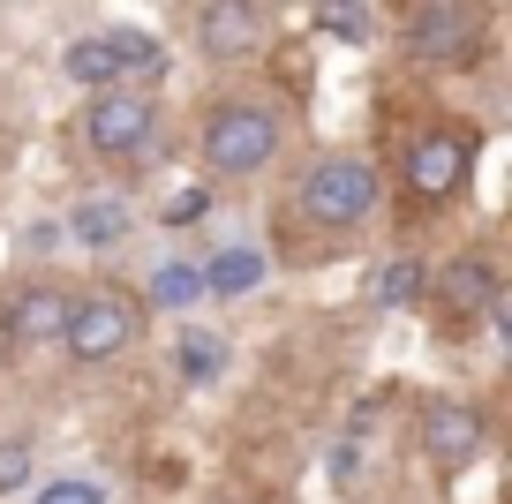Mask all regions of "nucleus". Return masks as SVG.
<instances>
[{
    "label": "nucleus",
    "mask_w": 512,
    "mask_h": 504,
    "mask_svg": "<svg viewBox=\"0 0 512 504\" xmlns=\"http://www.w3.org/2000/svg\"><path fill=\"white\" fill-rule=\"evenodd\" d=\"M61 316H68V279L31 271L0 294V369H31L38 354L61 347Z\"/></svg>",
    "instance_id": "10"
},
{
    "label": "nucleus",
    "mask_w": 512,
    "mask_h": 504,
    "mask_svg": "<svg viewBox=\"0 0 512 504\" xmlns=\"http://www.w3.org/2000/svg\"><path fill=\"white\" fill-rule=\"evenodd\" d=\"M422 309H430V339H445V347H467L482 324L505 331V324H512L505 256H497L490 241H475V249H460V256H445V264H430Z\"/></svg>",
    "instance_id": "4"
},
{
    "label": "nucleus",
    "mask_w": 512,
    "mask_h": 504,
    "mask_svg": "<svg viewBox=\"0 0 512 504\" xmlns=\"http://www.w3.org/2000/svg\"><path fill=\"white\" fill-rule=\"evenodd\" d=\"M31 504H113V489L98 482V474H46V482L23 489Z\"/></svg>",
    "instance_id": "17"
},
{
    "label": "nucleus",
    "mask_w": 512,
    "mask_h": 504,
    "mask_svg": "<svg viewBox=\"0 0 512 504\" xmlns=\"http://www.w3.org/2000/svg\"><path fill=\"white\" fill-rule=\"evenodd\" d=\"M61 76L76 91H144V83L166 76V46L151 31H136V23H106V31L76 38L61 53Z\"/></svg>",
    "instance_id": "9"
},
{
    "label": "nucleus",
    "mask_w": 512,
    "mask_h": 504,
    "mask_svg": "<svg viewBox=\"0 0 512 504\" xmlns=\"http://www.w3.org/2000/svg\"><path fill=\"white\" fill-rule=\"evenodd\" d=\"M128 234H136V211H128L121 196H83V204L68 211V241H76V249H91V256L121 249Z\"/></svg>",
    "instance_id": "14"
},
{
    "label": "nucleus",
    "mask_w": 512,
    "mask_h": 504,
    "mask_svg": "<svg viewBox=\"0 0 512 504\" xmlns=\"http://www.w3.org/2000/svg\"><path fill=\"white\" fill-rule=\"evenodd\" d=\"M211 504H272V497H249V489H234V497H211Z\"/></svg>",
    "instance_id": "21"
},
{
    "label": "nucleus",
    "mask_w": 512,
    "mask_h": 504,
    "mask_svg": "<svg viewBox=\"0 0 512 504\" xmlns=\"http://www.w3.org/2000/svg\"><path fill=\"white\" fill-rule=\"evenodd\" d=\"M38 474V437L31 429H16V437H0V497H23Z\"/></svg>",
    "instance_id": "18"
},
{
    "label": "nucleus",
    "mask_w": 512,
    "mask_h": 504,
    "mask_svg": "<svg viewBox=\"0 0 512 504\" xmlns=\"http://www.w3.org/2000/svg\"><path fill=\"white\" fill-rule=\"evenodd\" d=\"M377 211H384V174H377V158H362V151H317L287 189V226L309 249L362 241L377 226Z\"/></svg>",
    "instance_id": "2"
},
{
    "label": "nucleus",
    "mask_w": 512,
    "mask_h": 504,
    "mask_svg": "<svg viewBox=\"0 0 512 504\" xmlns=\"http://www.w3.org/2000/svg\"><path fill=\"white\" fill-rule=\"evenodd\" d=\"M144 331H151V309H144L136 286L91 279V286H68V316H61V347H53V354L91 377V369L128 362V354L144 347Z\"/></svg>",
    "instance_id": "5"
},
{
    "label": "nucleus",
    "mask_w": 512,
    "mask_h": 504,
    "mask_svg": "<svg viewBox=\"0 0 512 504\" xmlns=\"http://www.w3.org/2000/svg\"><path fill=\"white\" fill-rule=\"evenodd\" d=\"M204 271V301H249L256 286L272 279V249H256V241H219L211 256H196Z\"/></svg>",
    "instance_id": "12"
},
{
    "label": "nucleus",
    "mask_w": 512,
    "mask_h": 504,
    "mask_svg": "<svg viewBox=\"0 0 512 504\" xmlns=\"http://www.w3.org/2000/svg\"><path fill=\"white\" fill-rule=\"evenodd\" d=\"M136 294H144L151 316H181V309L204 301V271H196V256H166V264H151V279Z\"/></svg>",
    "instance_id": "15"
},
{
    "label": "nucleus",
    "mask_w": 512,
    "mask_h": 504,
    "mask_svg": "<svg viewBox=\"0 0 512 504\" xmlns=\"http://www.w3.org/2000/svg\"><path fill=\"white\" fill-rule=\"evenodd\" d=\"M422 286H430V264H422L415 249H392V256L369 264L362 301H369V309H422Z\"/></svg>",
    "instance_id": "13"
},
{
    "label": "nucleus",
    "mask_w": 512,
    "mask_h": 504,
    "mask_svg": "<svg viewBox=\"0 0 512 504\" xmlns=\"http://www.w3.org/2000/svg\"><path fill=\"white\" fill-rule=\"evenodd\" d=\"M490 31V0H407L400 8V53L415 68H445V76L475 68L490 53Z\"/></svg>",
    "instance_id": "7"
},
{
    "label": "nucleus",
    "mask_w": 512,
    "mask_h": 504,
    "mask_svg": "<svg viewBox=\"0 0 512 504\" xmlns=\"http://www.w3.org/2000/svg\"><path fill=\"white\" fill-rule=\"evenodd\" d=\"M204 211H211V181H196V189H174L159 211H151V219H159V226H174V234H189V226L204 219Z\"/></svg>",
    "instance_id": "20"
},
{
    "label": "nucleus",
    "mask_w": 512,
    "mask_h": 504,
    "mask_svg": "<svg viewBox=\"0 0 512 504\" xmlns=\"http://www.w3.org/2000/svg\"><path fill=\"white\" fill-rule=\"evenodd\" d=\"M482 166V128L467 113H430L422 128L400 136V158H392V204H400L407 226H430L475 189Z\"/></svg>",
    "instance_id": "1"
},
{
    "label": "nucleus",
    "mask_w": 512,
    "mask_h": 504,
    "mask_svg": "<svg viewBox=\"0 0 512 504\" xmlns=\"http://www.w3.org/2000/svg\"><path fill=\"white\" fill-rule=\"evenodd\" d=\"M272 38V0H204L196 8V46L204 61H249Z\"/></svg>",
    "instance_id": "11"
},
{
    "label": "nucleus",
    "mask_w": 512,
    "mask_h": 504,
    "mask_svg": "<svg viewBox=\"0 0 512 504\" xmlns=\"http://www.w3.org/2000/svg\"><path fill=\"white\" fill-rule=\"evenodd\" d=\"M226 362H234L226 331H181V339H174V377L196 384V392H211V384L226 377Z\"/></svg>",
    "instance_id": "16"
},
{
    "label": "nucleus",
    "mask_w": 512,
    "mask_h": 504,
    "mask_svg": "<svg viewBox=\"0 0 512 504\" xmlns=\"http://www.w3.org/2000/svg\"><path fill=\"white\" fill-rule=\"evenodd\" d=\"M294 121L279 98H256V91H226L204 106V121H196V166H204V181H256L272 174L279 151H287Z\"/></svg>",
    "instance_id": "3"
},
{
    "label": "nucleus",
    "mask_w": 512,
    "mask_h": 504,
    "mask_svg": "<svg viewBox=\"0 0 512 504\" xmlns=\"http://www.w3.org/2000/svg\"><path fill=\"white\" fill-rule=\"evenodd\" d=\"M407 444H415V459L430 467V482L452 489L482 452H490V407H482L475 392H422Z\"/></svg>",
    "instance_id": "8"
},
{
    "label": "nucleus",
    "mask_w": 512,
    "mask_h": 504,
    "mask_svg": "<svg viewBox=\"0 0 512 504\" xmlns=\"http://www.w3.org/2000/svg\"><path fill=\"white\" fill-rule=\"evenodd\" d=\"M76 151L113 166V174H144L166 158V113L151 91H91L76 113Z\"/></svg>",
    "instance_id": "6"
},
{
    "label": "nucleus",
    "mask_w": 512,
    "mask_h": 504,
    "mask_svg": "<svg viewBox=\"0 0 512 504\" xmlns=\"http://www.w3.org/2000/svg\"><path fill=\"white\" fill-rule=\"evenodd\" d=\"M317 23H324V38H339V46H369V8L362 0H324Z\"/></svg>",
    "instance_id": "19"
}]
</instances>
